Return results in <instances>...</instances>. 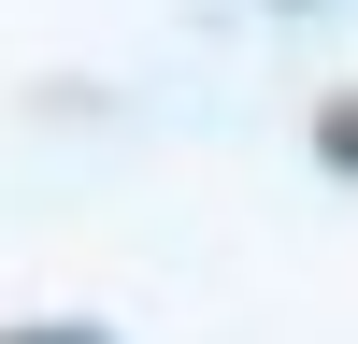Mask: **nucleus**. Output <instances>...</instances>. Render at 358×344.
Listing matches in <instances>:
<instances>
[{
	"mask_svg": "<svg viewBox=\"0 0 358 344\" xmlns=\"http://www.w3.org/2000/svg\"><path fill=\"white\" fill-rule=\"evenodd\" d=\"M15 344H101V330H15Z\"/></svg>",
	"mask_w": 358,
	"mask_h": 344,
	"instance_id": "f257e3e1",
	"label": "nucleus"
}]
</instances>
